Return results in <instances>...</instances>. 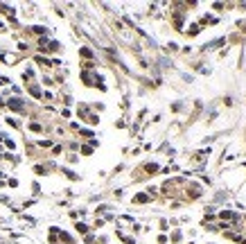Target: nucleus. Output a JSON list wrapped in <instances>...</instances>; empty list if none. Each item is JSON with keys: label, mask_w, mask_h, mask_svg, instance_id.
Listing matches in <instances>:
<instances>
[{"label": "nucleus", "mask_w": 246, "mask_h": 244, "mask_svg": "<svg viewBox=\"0 0 246 244\" xmlns=\"http://www.w3.org/2000/svg\"><path fill=\"white\" fill-rule=\"evenodd\" d=\"M9 106L16 109V111H23V102L21 100H9Z\"/></svg>", "instance_id": "obj_1"}]
</instances>
